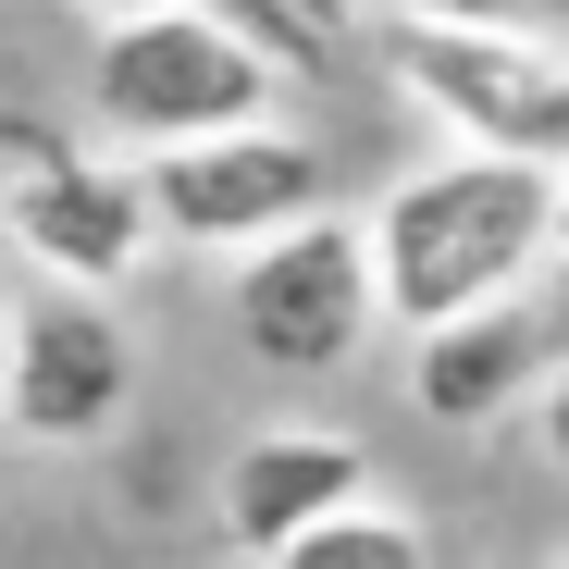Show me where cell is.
<instances>
[{"instance_id":"obj_13","label":"cell","mask_w":569,"mask_h":569,"mask_svg":"<svg viewBox=\"0 0 569 569\" xmlns=\"http://www.w3.org/2000/svg\"><path fill=\"white\" fill-rule=\"evenodd\" d=\"M532 433H545V458L569 470V347L545 359V385H532Z\"/></svg>"},{"instance_id":"obj_12","label":"cell","mask_w":569,"mask_h":569,"mask_svg":"<svg viewBox=\"0 0 569 569\" xmlns=\"http://www.w3.org/2000/svg\"><path fill=\"white\" fill-rule=\"evenodd\" d=\"M397 26H520V0H385Z\"/></svg>"},{"instance_id":"obj_14","label":"cell","mask_w":569,"mask_h":569,"mask_svg":"<svg viewBox=\"0 0 569 569\" xmlns=\"http://www.w3.org/2000/svg\"><path fill=\"white\" fill-rule=\"evenodd\" d=\"M545 248H557V260H569V149H557V161H545Z\"/></svg>"},{"instance_id":"obj_15","label":"cell","mask_w":569,"mask_h":569,"mask_svg":"<svg viewBox=\"0 0 569 569\" xmlns=\"http://www.w3.org/2000/svg\"><path fill=\"white\" fill-rule=\"evenodd\" d=\"M74 13H100V26H137V13H173V0H74Z\"/></svg>"},{"instance_id":"obj_10","label":"cell","mask_w":569,"mask_h":569,"mask_svg":"<svg viewBox=\"0 0 569 569\" xmlns=\"http://www.w3.org/2000/svg\"><path fill=\"white\" fill-rule=\"evenodd\" d=\"M199 26H223L248 62H272V74H322L347 38H359V0H186Z\"/></svg>"},{"instance_id":"obj_5","label":"cell","mask_w":569,"mask_h":569,"mask_svg":"<svg viewBox=\"0 0 569 569\" xmlns=\"http://www.w3.org/2000/svg\"><path fill=\"white\" fill-rule=\"evenodd\" d=\"M149 186V236L173 248H272L284 223H310L322 211V149L310 137H284V124H236V137H199V149H149L137 161Z\"/></svg>"},{"instance_id":"obj_4","label":"cell","mask_w":569,"mask_h":569,"mask_svg":"<svg viewBox=\"0 0 569 569\" xmlns=\"http://www.w3.org/2000/svg\"><path fill=\"white\" fill-rule=\"evenodd\" d=\"M397 87L421 112H446L483 161L569 149V50L532 26H397Z\"/></svg>"},{"instance_id":"obj_17","label":"cell","mask_w":569,"mask_h":569,"mask_svg":"<svg viewBox=\"0 0 569 569\" xmlns=\"http://www.w3.org/2000/svg\"><path fill=\"white\" fill-rule=\"evenodd\" d=\"M545 569H569V557H545Z\"/></svg>"},{"instance_id":"obj_16","label":"cell","mask_w":569,"mask_h":569,"mask_svg":"<svg viewBox=\"0 0 569 569\" xmlns=\"http://www.w3.org/2000/svg\"><path fill=\"white\" fill-rule=\"evenodd\" d=\"M0 359H13V322H0Z\"/></svg>"},{"instance_id":"obj_3","label":"cell","mask_w":569,"mask_h":569,"mask_svg":"<svg viewBox=\"0 0 569 569\" xmlns=\"http://www.w3.org/2000/svg\"><path fill=\"white\" fill-rule=\"evenodd\" d=\"M0 236H13L26 260H50L62 298H100V284H124L161 248L149 236V186L124 161H87L38 112H0Z\"/></svg>"},{"instance_id":"obj_8","label":"cell","mask_w":569,"mask_h":569,"mask_svg":"<svg viewBox=\"0 0 569 569\" xmlns=\"http://www.w3.org/2000/svg\"><path fill=\"white\" fill-rule=\"evenodd\" d=\"M359 496H371V446H347V433H248L223 458V532L248 557L298 545L310 520H335Z\"/></svg>"},{"instance_id":"obj_2","label":"cell","mask_w":569,"mask_h":569,"mask_svg":"<svg viewBox=\"0 0 569 569\" xmlns=\"http://www.w3.org/2000/svg\"><path fill=\"white\" fill-rule=\"evenodd\" d=\"M272 62H248L223 26L173 13H137V26H100V62H87V100H100L112 137L137 149H199V137H236V124H272Z\"/></svg>"},{"instance_id":"obj_9","label":"cell","mask_w":569,"mask_h":569,"mask_svg":"<svg viewBox=\"0 0 569 569\" xmlns=\"http://www.w3.org/2000/svg\"><path fill=\"white\" fill-rule=\"evenodd\" d=\"M545 359H557V322L532 310V298H496V310H458V322H433L421 335V359H409V397H421V421H496V409H520L532 385H545Z\"/></svg>"},{"instance_id":"obj_6","label":"cell","mask_w":569,"mask_h":569,"mask_svg":"<svg viewBox=\"0 0 569 569\" xmlns=\"http://www.w3.org/2000/svg\"><path fill=\"white\" fill-rule=\"evenodd\" d=\"M223 310H236V347L260 371H335V359H359L371 322H385V298H371V248L335 211H310V223H284L272 248H248Z\"/></svg>"},{"instance_id":"obj_11","label":"cell","mask_w":569,"mask_h":569,"mask_svg":"<svg viewBox=\"0 0 569 569\" xmlns=\"http://www.w3.org/2000/svg\"><path fill=\"white\" fill-rule=\"evenodd\" d=\"M260 569H433V532L359 496V508H335V520H310L298 545H272Z\"/></svg>"},{"instance_id":"obj_1","label":"cell","mask_w":569,"mask_h":569,"mask_svg":"<svg viewBox=\"0 0 569 569\" xmlns=\"http://www.w3.org/2000/svg\"><path fill=\"white\" fill-rule=\"evenodd\" d=\"M371 248V298H385V322L433 335L458 310H496L520 298V272L557 260L545 248V161H433L409 186H385V211L359 223Z\"/></svg>"},{"instance_id":"obj_7","label":"cell","mask_w":569,"mask_h":569,"mask_svg":"<svg viewBox=\"0 0 569 569\" xmlns=\"http://www.w3.org/2000/svg\"><path fill=\"white\" fill-rule=\"evenodd\" d=\"M137 397V347L100 298H50L13 322V359H0V421L26 446H100Z\"/></svg>"}]
</instances>
